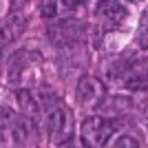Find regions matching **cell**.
Returning a JSON list of instances; mask_svg holds the SVG:
<instances>
[{
  "label": "cell",
  "instance_id": "1",
  "mask_svg": "<svg viewBox=\"0 0 148 148\" xmlns=\"http://www.w3.org/2000/svg\"><path fill=\"white\" fill-rule=\"evenodd\" d=\"M42 119H44L42 126L49 135L51 144H56V146H69L71 144V139H73V115L64 106L62 99L44 108Z\"/></svg>",
  "mask_w": 148,
  "mask_h": 148
},
{
  "label": "cell",
  "instance_id": "2",
  "mask_svg": "<svg viewBox=\"0 0 148 148\" xmlns=\"http://www.w3.org/2000/svg\"><path fill=\"white\" fill-rule=\"evenodd\" d=\"M108 71V82L133 93H148V66L139 62H119Z\"/></svg>",
  "mask_w": 148,
  "mask_h": 148
},
{
  "label": "cell",
  "instance_id": "3",
  "mask_svg": "<svg viewBox=\"0 0 148 148\" xmlns=\"http://www.w3.org/2000/svg\"><path fill=\"white\" fill-rule=\"evenodd\" d=\"M2 137H9V142L16 146H27L33 139H38V126L31 115H13L11 111H7V106L2 108Z\"/></svg>",
  "mask_w": 148,
  "mask_h": 148
},
{
  "label": "cell",
  "instance_id": "4",
  "mask_svg": "<svg viewBox=\"0 0 148 148\" xmlns=\"http://www.w3.org/2000/svg\"><path fill=\"white\" fill-rule=\"evenodd\" d=\"M122 128V124L115 122L111 117H99V115H91L82 122V128H80V135L84 139V146H91V148H99V146H106V144L113 139V135Z\"/></svg>",
  "mask_w": 148,
  "mask_h": 148
},
{
  "label": "cell",
  "instance_id": "5",
  "mask_svg": "<svg viewBox=\"0 0 148 148\" xmlns=\"http://www.w3.org/2000/svg\"><path fill=\"white\" fill-rule=\"evenodd\" d=\"M95 22L106 31H115L128 20V7L119 0H99L93 9Z\"/></svg>",
  "mask_w": 148,
  "mask_h": 148
},
{
  "label": "cell",
  "instance_id": "6",
  "mask_svg": "<svg viewBox=\"0 0 148 148\" xmlns=\"http://www.w3.org/2000/svg\"><path fill=\"white\" fill-rule=\"evenodd\" d=\"M75 97H77V104H82V108L97 111L99 106H104V102H106V86L97 77L84 75V77H80V82H77Z\"/></svg>",
  "mask_w": 148,
  "mask_h": 148
},
{
  "label": "cell",
  "instance_id": "7",
  "mask_svg": "<svg viewBox=\"0 0 148 148\" xmlns=\"http://www.w3.org/2000/svg\"><path fill=\"white\" fill-rule=\"evenodd\" d=\"M82 33H84V25L73 16H66L62 20H56L49 27V38L58 47H69V44L80 42Z\"/></svg>",
  "mask_w": 148,
  "mask_h": 148
},
{
  "label": "cell",
  "instance_id": "8",
  "mask_svg": "<svg viewBox=\"0 0 148 148\" xmlns=\"http://www.w3.org/2000/svg\"><path fill=\"white\" fill-rule=\"evenodd\" d=\"M38 64H40V58H38L36 53H31V51L16 56L11 60V64H9V71H7L9 82H13V84H25L27 77L33 73V69H38Z\"/></svg>",
  "mask_w": 148,
  "mask_h": 148
},
{
  "label": "cell",
  "instance_id": "9",
  "mask_svg": "<svg viewBox=\"0 0 148 148\" xmlns=\"http://www.w3.org/2000/svg\"><path fill=\"white\" fill-rule=\"evenodd\" d=\"M27 29V16H22V11L11 9V13L5 18L2 22V47L7 49V44L18 40L22 36V31Z\"/></svg>",
  "mask_w": 148,
  "mask_h": 148
},
{
  "label": "cell",
  "instance_id": "10",
  "mask_svg": "<svg viewBox=\"0 0 148 148\" xmlns=\"http://www.w3.org/2000/svg\"><path fill=\"white\" fill-rule=\"evenodd\" d=\"M16 99H18V106L25 115H31V117L42 115V102H40L38 91H33V88H29V86L18 88V91H16Z\"/></svg>",
  "mask_w": 148,
  "mask_h": 148
},
{
  "label": "cell",
  "instance_id": "11",
  "mask_svg": "<svg viewBox=\"0 0 148 148\" xmlns=\"http://www.w3.org/2000/svg\"><path fill=\"white\" fill-rule=\"evenodd\" d=\"M108 144H113V146H126V148H137V146H142V139L137 135H133V133H126V130L119 128Z\"/></svg>",
  "mask_w": 148,
  "mask_h": 148
},
{
  "label": "cell",
  "instance_id": "12",
  "mask_svg": "<svg viewBox=\"0 0 148 148\" xmlns=\"http://www.w3.org/2000/svg\"><path fill=\"white\" fill-rule=\"evenodd\" d=\"M137 44L142 49H148V7L144 9L142 18H139V27H137Z\"/></svg>",
  "mask_w": 148,
  "mask_h": 148
},
{
  "label": "cell",
  "instance_id": "13",
  "mask_svg": "<svg viewBox=\"0 0 148 148\" xmlns=\"http://www.w3.org/2000/svg\"><path fill=\"white\" fill-rule=\"evenodd\" d=\"M40 13H42V18H47V20L58 18V2H56V0H49L47 5H42Z\"/></svg>",
  "mask_w": 148,
  "mask_h": 148
},
{
  "label": "cell",
  "instance_id": "14",
  "mask_svg": "<svg viewBox=\"0 0 148 148\" xmlns=\"http://www.w3.org/2000/svg\"><path fill=\"white\" fill-rule=\"evenodd\" d=\"M60 5L66 13H75L77 9H82V7L86 5V0H60Z\"/></svg>",
  "mask_w": 148,
  "mask_h": 148
},
{
  "label": "cell",
  "instance_id": "15",
  "mask_svg": "<svg viewBox=\"0 0 148 148\" xmlns=\"http://www.w3.org/2000/svg\"><path fill=\"white\" fill-rule=\"evenodd\" d=\"M31 0H11V9H16V11H22L27 5H29Z\"/></svg>",
  "mask_w": 148,
  "mask_h": 148
},
{
  "label": "cell",
  "instance_id": "16",
  "mask_svg": "<svg viewBox=\"0 0 148 148\" xmlns=\"http://www.w3.org/2000/svg\"><path fill=\"white\" fill-rule=\"evenodd\" d=\"M133 2H139V0H133Z\"/></svg>",
  "mask_w": 148,
  "mask_h": 148
}]
</instances>
